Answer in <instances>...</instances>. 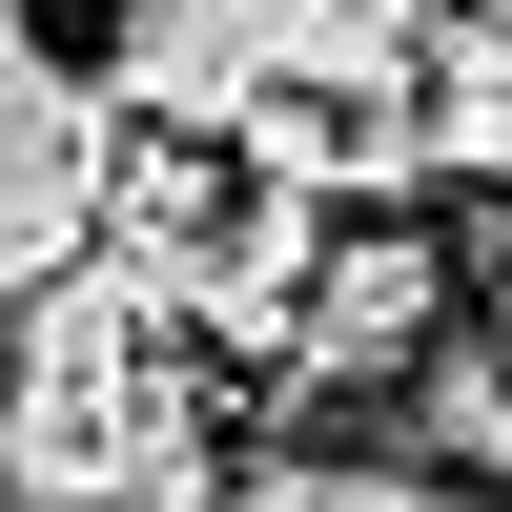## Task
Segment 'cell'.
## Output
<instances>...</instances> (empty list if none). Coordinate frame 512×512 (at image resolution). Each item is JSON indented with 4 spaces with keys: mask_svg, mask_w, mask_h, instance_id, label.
I'll return each mask as SVG.
<instances>
[{
    "mask_svg": "<svg viewBox=\"0 0 512 512\" xmlns=\"http://www.w3.org/2000/svg\"><path fill=\"white\" fill-rule=\"evenodd\" d=\"M0 41H21V0H0Z\"/></svg>",
    "mask_w": 512,
    "mask_h": 512,
    "instance_id": "ba28073f",
    "label": "cell"
},
{
    "mask_svg": "<svg viewBox=\"0 0 512 512\" xmlns=\"http://www.w3.org/2000/svg\"><path fill=\"white\" fill-rule=\"evenodd\" d=\"M451 21H492V41H512V0H451Z\"/></svg>",
    "mask_w": 512,
    "mask_h": 512,
    "instance_id": "52a82bcc",
    "label": "cell"
},
{
    "mask_svg": "<svg viewBox=\"0 0 512 512\" xmlns=\"http://www.w3.org/2000/svg\"><path fill=\"white\" fill-rule=\"evenodd\" d=\"M82 82H103L144 144H226L246 103L308 82V0H123V41H103Z\"/></svg>",
    "mask_w": 512,
    "mask_h": 512,
    "instance_id": "3957f363",
    "label": "cell"
},
{
    "mask_svg": "<svg viewBox=\"0 0 512 512\" xmlns=\"http://www.w3.org/2000/svg\"><path fill=\"white\" fill-rule=\"evenodd\" d=\"M431 349H451V246H431V226H328L308 287H287V328H267V369H287L308 410L410 390Z\"/></svg>",
    "mask_w": 512,
    "mask_h": 512,
    "instance_id": "7a4b0ae2",
    "label": "cell"
},
{
    "mask_svg": "<svg viewBox=\"0 0 512 512\" xmlns=\"http://www.w3.org/2000/svg\"><path fill=\"white\" fill-rule=\"evenodd\" d=\"M451 0H308V103H410Z\"/></svg>",
    "mask_w": 512,
    "mask_h": 512,
    "instance_id": "8992f818",
    "label": "cell"
},
{
    "mask_svg": "<svg viewBox=\"0 0 512 512\" xmlns=\"http://www.w3.org/2000/svg\"><path fill=\"white\" fill-rule=\"evenodd\" d=\"M103 164H123V103L82 62H41V41H0V308H41V287L82 267Z\"/></svg>",
    "mask_w": 512,
    "mask_h": 512,
    "instance_id": "277c9868",
    "label": "cell"
},
{
    "mask_svg": "<svg viewBox=\"0 0 512 512\" xmlns=\"http://www.w3.org/2000/svg\"><path fill=\"white\" fill-rule=\"evenodd\" d=\"M410 185H512V41L492 21H431V62H410Z\"/></svg>",
    "mask_w": 512,
    "mask_h": 512,
    "instance_id": "5b68a950",
    "label": "cell"
},
{
    "mask_svg": "<svg viewBox=\"0 0 512 512\" xmlns=\"http://www.w3.org/2000/svg\"><path fill=\"white\" fill-rule=\"evenodd\" d=\"M0 512H205V390L103 267L0 308Z\"/></svg>",
    "mask_w": 512,
    "mask_h": 512,
    "instance_id": "6da1fadb",
    "label": "cell"
}]
</instances>
